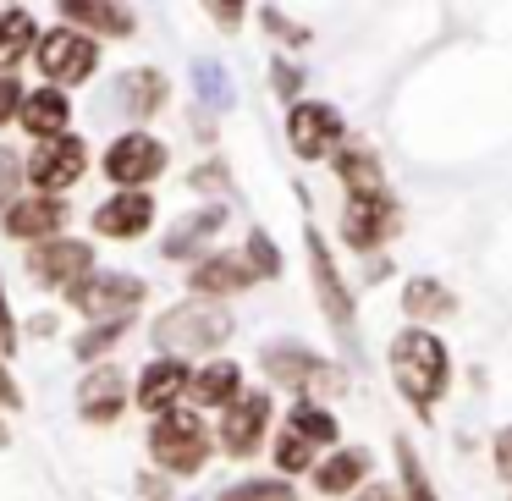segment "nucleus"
<instances>
[{"mask_svg":"<svg viewBox=\"0 0 512 501\" xmlns=\"http://www.w3.org/2000/svg\"><path fill=\"white\" fill-rule=\"evenodd\" d=\"M221 226H226V210H221V204H210V210H193L188 221H177V226H171L166 254H171V259L193 254V248H204V237H210V232H221Z\"/></svg>","mask_w":512,"mask_h":501,"instance_id":"27","label":"nucleus"},{"mask_svg":"<svg viewBox=\"0 0 512 501\" xmlns=\"http://www.w3.org/2000/svg\"><path fill=\"white\" fill-rule=\"evenodd\" d=\"M28 331H34V336H50V331H56V320H50V314H34V320H28Z\"/></svg>","mask_w":512,"mask_h":501,"instance_id":"42","label":"nucleus"},{"mask_svg":"<svg viewBox=\"0 0 512 501\" xmlns=\"http://www.w3.org/2000/svg\"><path fill=\"white\" fill-rule=\"evenodd\" d=\"M17 122H23L34 138H45V144H50V138L67 133L72 105H67V94H61V89H50V83H45L39 94H23V111H17Z\"/></svg>","mask_w":512,"mask_h":501,"instance_id":"22","label":"nucleus"},{"mask_svg":"<svg viewBox=\"0 0 512 501\" xmlns=\"http://www.w3.org/2000/svg\"><path fill=\"white\" fill-rule=\"evenodd\" d=\"M34 45H39V23H34V12H23V6L0 12V78H12V67H17V61H23Z\"/></svg>","mask_w":512,"mask_h":501,"instance_id":"25","label":"nucleus"},{"mask_svg":"<svg viewBox=\"0 0 512 501\" xmlns=\"http://www.w3.org/2000/svg\"><path fill=\"white\" fill-rule=\"evenodd\" d=\"M254 270H248V259L243 254H210V259H199L193 265V292H199L204 303L210 298H226V292H243V287H254Z\"/></svg>","mask_w":512,"mask_h":501,"instance_id":"19","label":"nucleus"},{"mask_svg":"<svg viewBox=\"0 0 512 501\" xmlns=\"http://www.w3.org/2000/svg\"><path fill=\"white\" fill-rule=\"evenodd\" d=\"M149 226H155V193L133 188V193H116V199H105L100 210H94V232L100 237H144Z\"/></svg>","mask_w":512,"mask_h":501,"instance_id":"15","label":"nucleus"},{"mask_svg":"<svg viewBox=\"0 0 512 501\" xmlns=\"http://www.w3.org/2000/svg\"><path fill=\"white\" fill-rule=\"evenodd\" d=\"M397 468H402V501H441L419 463V452H413V441H397Z\"/></svg>","mask_w":512,"mask_h":501,"instance_id":"29","label":"nucleus"},{"mask_svg":"<svg viewBox=\"0 0 512 501\" xmlns=\"http://www.w3.org/2000/svg\"><path fill=\"white\" fill-rule=\"evenodd\" d=\"M265 430H270V397L265 391H243V397L221 413V446L232 457H254L259 441H265Z\"/></svg>","mask_w":512,"mask_h":501,"instance_id":"13","label":"nucleus"},{"mask_svg":"<svg viewBox=\"0 0 512 501\" xmlns=\"http://www.w3.org/2000/svg\"><path fill=\"white\" fill-rule=\"evenodd\" d=\"M402 309H408V320L424 331L430 320H446V314L457 309V298L441 287V281H424L419 276V281H408V287H402Z\"/></svg>","mask_w":512,"mask_h":501,"instance_id":"26","label":"nucleus"},{"mask_svg":"<svg viewBox=\"0 0 512 501\" xmlns=\"http://www.w3.org/2000/svg\"><path fill=\"white\" fill-rule=\"evenodd\" d=\"M0 402H6V408H23V391H17V380L6 364H0Z\"/></svg>","mask_w":512,"mask_h":501,"instance_id":"38","label":"nucleus"},{"mask_svg":"<svg viewBox=\"0 0 512 501\" xmlns=\"http://www.w3.org/2000/svg\"><path fill=\"white\" fill-rule=\"evenodd\" d=\"M28 276H34V287H78L83 276H94V248L72 243V237L39 243L28 254Z\"/></svg>","mask_w":512,"mask_h":501,"instance_id":"10","label":"nucleus"},{"mask_svg":"<svg viewBox=\"0 0 512 501\" xmlns=\"http://www.w3.org/2000/svg\"><path fill=\"white\" fill-rule=\"evenodd\" d=\"M276 468H281V474H303V468H314V446L303 441V435L281 430L276 435Z\"/></svg>","mask_w":512,"mask_h":501,"instance_id":"31","label":"nucleus"},{"mask_svg":"<svg viewBox=\"0 0 512 501\" xmlns=\"http://www.w3.org/2000/svg\"><path fill=\"white\" fill-rule=\"evenodd\" d=\"M287 430L292 435H303V441L320 452V446H336V413L331 408H320V402H292V413H287Z\"/></svg>","mask_w":512,"mask_h":501,"instance_id":"28","label":"nucleus"},{"mask_svg":"<svg viewBox=\"0 0 512 501\" xmlns=\"http://www.w3.org/2000/svg\"><path fill=\"white\" fill-rule=\"evenodd\" d=\"M226 336H232V314H226L221 303H204V298L166 309V314H160V325H155V342H160V353H166V358L215 353Z\"/></svg>","mask_w":512,"mask_h":501,"instance_id":"2","label":"nucleus"},{"mask_svg":"<svg viewBox=\"0 0 512 501\" xmlns=\"http://www.w3.org/2000/svg\"><path fill=\"white\" fill-rule=\"evenodd\" d=\"M166 171V144L149 133H122L111 149H105V177L122 182L127 193L133 188H149V182Z\"/></svg>","mask_w":512,"mask_h":501,"instance_id":"9","label":"nucleus"},{"mask_svg":"<svg viewBox=\"0 0 512 501\" xmlns=\"http://www.w3.org/2000/svg\"><path fill=\"white\" fill-rule=\"evenodd\" d=\"M0 347H6V353L17 347V320H12V303H6V292H0Z\"/></svg>","mask_w":512,"mask_h":501,"instance_id":"37","label":"nucleus"},{"mask_svg":"<svg viewBox=\"0 0 512 501\" xmlns=\"http://www.w3.org/2000/svg\"><path fill=\"white\" fill-rule=\"evenodd\" d=\"M287 144L298 160H325L342 149V116L325 100H298L287 111Z\"/></svg>","mask_w":512,"mask_h":501,"instance_id":"7","label":"nucleus"},{"mask_svg":"<svg viewBox=\"0 0 512 501\" xmlns=\"http://www.w3.org/2000/svg\"><path fill=\"white\" fill-rule=\"evenodd\" d=\"M188 397L204 402V408H232V402L243 397V369H237L232 358H210L204 369L188 375Z\"/></svg>","mask_w":512,"mask_h":501,"instance_id":"20","label":"nucleus"},{"mask_svg":"<svg viewBox=\"0 0 512 501\" xmlns=\"http://www.w3.org/2000/svg\"><path fill=\"white\" fill-rule=\"evenodd\" d=\"M243 259H248V270H254L259 281H265V276H281V254H276V243H270L265 232H248Z\"/></svg>","mask_w":512,"mask_h":501,"instance_id":"33","label":"nucleus"},{"mask_svg":"<svg viewBox=\"0 0 512 501\" xmlns=\"http://www.w3.org/2000/svg\"><path fill=\"white\" fill-rule=\"evenodd\" d=\"M193 83H199V100H204V105H215V111H221V105L232 100V78H226V72L215 67V61H199V67H193Z\"/></svg>","mask_w":512,"mask_h":501,"instance_id":"32","label":"nucleus"},{"mask_svg":"<svg viewBox=\"0 0 512 501\" xmlns=\"http://www.w3.org/2000/svg\"><path fill=\"white\" fill-rule=\"evenodd\" d=\"M226 182V171L221 166H204V171H193V188H221Z\"/></svg>","mask_w":512,"mask_h":501,"instance_id":"40","label":"nucleus"},{"mask_svg":"<svg viewBox=\"0 0 512 501\" xmlns=\"http://www.w3.org/2000/svg\"><path fill=\"white\" fill-rule=\"evenodd\" d=\"M94 67H100V45L78 28H50L39 39V72L50 89H72V83L94 78Z\"/></svg>","mask_w":512,"mask_h":501,"instance_id":"4","label":"nucleus"},{"mask_svg":"<svg viewBox=\"0 0 512 501\" xmlns=\"http://www.w3.org/2000/svg\"><path fill=\"white\" fill-rule=\"evenodd\" d=\"M149 457H155L166 474H199L210 463V435H204L199 413H160L155 430H149Z\"/></svg>","mask_w":512,"mask_h":501,"instance_id":"3","label":"nucleus"},{"mask_svg":"<svg viewBox=\"0 0 512 501\" xmlns=\"http://www.w3.org/2000/svg\"><path fill=\"white\" fill-rule=\"evenodd\" d=\"M67 226V199H50V193H28V199L6 204V232L23 237V243H56V232Z\"/></svg>","mask_w":512,"mask_h":501,"instance_id":"14","label":"nucleus"},{"mask_svg":"<svg viewBox=\"0 0 512 501\" xmlns=\"http://www.w3.org/2000/svg\"><path fill=\"white\" fill-rule=\"evenodd\" d=\"M89 171V144L72 133L50 138V144H39L34 155H28V182H34L39 193H50V199H61V188H72V182Z\"/></svg>","mask_w":512,"mask_h":501,"instance_id":"8","label":"nucleus"},{"mask_svg":"<svg viewBox=\"0 0 512 501\" xmlns=\"http://www.w3.org/2000/svg\"><path fill=\"white\" fill-rule=\"evenodd\" d=\"M303 243H309V276H314V292H320V309H325V320H331L342 336H353V298H347L342 276H336V259H331V248H325V237L314 232V226L303 232Z\"/></svg>","mask_w":512,"mask_h":501,"instance_id":"12","label":"nucleus"},{"mask_svg":"<svg viewBox=\"0 0 512 501\" xmlns=\"http://www.w3.org/2000/svg\"><path fill=\"white\" fill-rule=\"evenodd\" d=\"M386 358H391L397 391L408 397V408H419V413H430L435 402L446 397V386H452V353H446V342L435 331H419V325L397 331Z\"/></svg>","mask_w":512,"mask_h":501,"instance_id":"1","label":"nucleus"},{"mask_svg":"<svg viewBox=\"0 0 512 501\" xmlns=\"http://www.w3.org/2000/svg\"><path fill=\"white\" fill-rule=\"evenodd\" d=\"M122 402H127V380H122V369H89L83 375V386H78V408H83V419L89 424H111V419H122Z\"/></svg>","mask_w":512,"mask_h":501,"instance_id":"17","label":"nucleus"},{"mask_svg":"<svg viewBox=\"0 0 512 501\" xmlns=\"http://www.w3.org/2000/svg\"><path fill=\"white\" fill-rule=\"evenodd\" d=\"M397 221L402 215H397V199H391V193H380V199H347L342 237H347V248H358V254H375V248L397 232Z\"/></svg>","mask_w":512,"mask_h":501,"instance_id":"11","label":"nucleus"},{"mask_svg":"<svg viewBox=\"0 0 512 501\" xmlns=\"http://www.w3.org/2000/svg\"><path fill=\"white\" fill-rule=\"evenodd\" d=\"M17 111H23V89H17V78H0V127L12 122Z\"/></svg>","mask_w":512,"mask_h":501,"instance_id":"36","label":"nucleus"},{"mask_svg":"<svg viewBox=\"0 0 512 501\" xmlns=\"http://www.w3.org/2000/svg\"><path fill=\"white\" fill-rule=\"evenodd\" d=\"M116 94H122V111H133V116H155V111H166V78H160L155 67H133V72H122V83H116Z\"/></svg>","mask_w":512,"mask_h":501,"instance_id":"24","label":"nucleus"},{"mask_svg":"<svg viewBox=\"0 0 512 501\" xmlns=\"http://www.w3.org/2000/svg\"><path fill=\"white\" fill-rule=\"evenodd\" d=\"M265 369H270L276 386L298 391L303 402H309V391H336L342 386V375H336L320 353H309V347H298V342H270L265 347Z\"/></svg>","mask_w":512,"mask_h":501,"instance_id":"6","label":"nucleus"},{"mask_svg":"<svg viewBox=\"0 0 512 501\" xmlns=\"http://www.w3.org/2000/svg\"><path fill=\"white\" fill-rule=\"evenodd\" d=\"M490 457H496V474L512 479V424H501L496 441H490Z\"/></svg>","mask_w":512,"mask_h":501,"instance_id":"35","label":"nucleus"},{"mask_svg":"<svg viewBox=\"0 0 512 501\" xmlns=\"http://www.w3.org/2000/svg\"><path fill=\"white\" fill-rule=\"evenodd\" d=\"M221 501H298L287 479H243V485L221 490Z\"/></svg>","mask_w":512,"mask_h":501,"instance_id":"30","label":"nucleus"},{"mask_svg":"<svg viewBox=\"0 0 512 501\" xmlns=\"http://www.w3.org/2000/svg\"><path fill=\"white\" fill-rule=\"evenodd\" d=\"M144 281L127 276V270H94L72 287V303H78L89 320H133V309L144 303Z\"/></svg>","mask_w":512,"mask_h":501,"instance_id":"5","label":"nucleus"},{"mask_svg":"<svg viewBox=\"0 0 512 501\" xmlns=\"http://www.w3.org/2000/svg\"><path fill=\"white\" fill-rule=\"evenodd\" d=\"M369 479V452L364 446H342V452H331L320 468H314V490L320 496H347V490H358Z\"/></svg>","mask_w":512,"mask_h":501,"instance_id":"23","label":"nucleus"},{"mask_svg":"<svg viewBox=\"0 0 512 501\" xmlns=\"http://www.w3.org/2000/svg\"><path fill=\"white\" fill-rule=\"evenodd\" d=\"M188 375L193 369L182 364V358H155V364L138 375V408L144 413H171L182 402V391H188Z\"/></svg>","mask_w":512,"mask_h":501,"instance_id":"16","label":"nucleus"},{"mask_svg":"<svg viewBox=\"0 0 512 501\" xmlns=\"http://www.w3.org/2000/svg\"><path fill=\"white\" fill-rule=\"evenodd\" d=\"M358 501H402V490L380 479V485H364V490H358Z\"/></svg>","mask_w":512,"mask_h":501,"instance_id":"39","label":"nucleus"},{"mask_svg":"<svg viewBox=\"0 0 512 501\" xmlns=\"http://www.w3.org/2000/svg\"><path fill=\"white\" fill-rule=\"evenodd\" d=\"M336 177H342L347 199H380L386 193V171L369 144H342L336 149Z\"/></svg>","mask_w":512,"mask_h":501,"instance_id":"18","label":"nucleus"},{"mask_svg":"<svg viewBox=\"0 0 512 501\" xmlns=\"http://www.w3.org/2000/svg\"><path fill=\"white\" fill-rule=\"evenodd\" d=\"M122 336H127V320H100L94 331H83L78 342H72V353H78V358H94V353H105L111 342H122Z\"/></svg>","mask_w":512,"mask_h":501,"instance_id":"34","label":"nucleus"},{"mask_svg":"<svg viewBox=\"0 0 512 501\" xmlns=\"http://www.w3.org/2000/svg\"><path fill=\"white\" fill-rule=\"evenodd\" d=\"M210 17L221 28H237V23H243V6H210Z\"/></svg>","mask_w":512,"mask_h":501,"instance_id":"41","label":"nucleus"},{"mask_svg":"<svg viewBox=\"0 0 512 501\" xmlns=\"http://www.w3.org/2000/svg\"><path fill=\"white\" fill-rule=\"evenodd\" d=\"M61 17H72L78 34H111V39H127L138 28V17L127 6H116V0H67Z\"/></svg>","mask_w":512,"mask_h":501,"instance_id":"21","label":"nucleus"}]
</instances>
